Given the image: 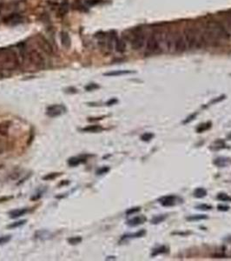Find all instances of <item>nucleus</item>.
<instances>
[{
  "label": "nucleus",
  "mask_w": 231,
  "mask_h": 261,
  "mask_svg": "<svg viewBox=\"0 0 231 261\" xmlns=\"http://www.w3.org/2000/svg\"><path fill=\"white\" fill-rule=\"evenodd\" d=\"M184 38L188 49L200 48L205 43L203 34L193 28H188L185 30Z\"/></svg>",
  "instance_id": "1"
},
{
  "label": "nucleus",
  "mask_w": 231,
  "mask_h": 261,
  "mask_svg": "<svg viewBox=\"0 0 231 261\" xmlns=\"http://www.w3.org/2000/svg\"><path fill=\"white\" fill-rule=\"evenodd\" d=\"M210 29L214 32L216 37L219 39H229L230 37V33L227 30V28L224 26L223 24H222L220 22H212L208 25Z\"/></svg>",
  "instance_id": "2"
},
{
  "label": "nucleus",
  "mask_w": 231,
  "mask_h": 261,
  "mask_svg": "<svg viewBox=\"0 0 231 261\" xmlns=\"http://www.w3.org/2000/svg\"><path fill=\"white\" fill-rule=\"evenodd\" d=\"M160 37L156 34H152L146 41V51L149 53H155L160 47Z\"/></svg>",
  "instance_id": "3"
},
{
  "label": "nucleus",
  "mask_w": 231,
  "mask_h": 261,
  "mask_svg": "<svg viewBox=\"0 0 231 261\" xmlns=\"http://www.w3.org/2000/svg\"><path fill=\"white\" fill-rule=\"evenodd\" d=\"M158 202L160 203L162 206L170 207V206L177 205L178 204H181L183 202V199L177 195H167V196H163V197L158 198Z\"/></svg>",
  "instance_id": "4"
},
{
  "label": "nucleus",
  "mask_w": 231,
  "mask_h": 261,
  "mask_svg": "<svg viewBox=\"0 0 231 261\" xmlns=\"http://www.w3.org/2000/svg\"><path fill=\"white\" fill-rule=\"evenodd\" d=\"M28 58L30 62L35 66H37L38 68H43L44 66V59L42 57V55L38 52L37 51H32L28 54Z\"/></svg>",
  "instance_id": "5"
},
{
  "label": "nucleus",
  "mask_w": 231,
  "mask_h": 261,
  "mask_svg": "<svg viewBox=\"0 0 231 261\" xmlns=\"http://www.w3.org/2000/svg\"><path fill=\"white\" fill-rule=\"evenodd\" d=\"M66 112V107L64 105H52L47 107L46 115L50 117H57Z\"/></svg>",
  "instance_id": "6"
},
{
  "label": "nucleus",
  "mask_w": 231,
  "mask_h": 261,
  "mask_svg": "<svg viewBox=\"0 0 231 261\" xmlns=\"http://www.w3.org/2000/svg\"><path fill=\"white\" fill-rule=\"evenodd\" d=\"M37 43H38V47L47 55H52L54 53L53 47L43 36H39L37 40Z\"/></svg>",
  "instance_id": "7"
},
{
  "label": "nucleus",
  "mask_w": 231,
  "mask_h": 261,
  "mask_svg": "<svg viewBox=\"0 0 231 261\" xmlns=\"http://www.w3.org/2000/svg\"><path fill=\"white\" fill-rule=\"evenodd\" d=\"M145 44V36L143 33L142 32H137L136 33L133 37V39L131 41V44H132V47L135 49V50H140L143 47Z\"/></svg>",
  "instance_id": "8"
},
{
  "label": "nucleus",
  "mask_w": 231,
  "mask_h": 261,
  "mask_svg": "<svg viewBox=\"0 0 231 261\" xmlns=\"http://www.w3.org/2000/svg\"><path fill=\"white\" fill-rule=\"evenodd\" d=\"M187 48V44L183 36H177L175 37L174 42V51L177 52H183Z\"/></svg>",
  "instance_id": "9"
},
{
  "label": "nucleus",
  "mask_w": 231,
  "mask_h": 261,
  "mask_svg": "<svg viewBox=\"0 0 231 261\" xmlns=\"http://www.w3.org/2000/svg\"><path fill=\"white\" fill-rule=\"evenodd\" d=\"M213 164L219 168L227 167V166L231 165V159L228 158V157H218V158L214 159Z\"/></svg>",
  "instance_id": "10"
},
{
  "label": "nucleus",
  "mask_w": 231,
  "mask_h": 261,
  "mask_svg": "<svg viewBox=\"0 0 231 261\" xmlns=\"http://www.w3.org/2000/svg\"><path fill=\"white\" fill-rule=\"evenodd\" d=\"M146 219L145 216H136V217H134L132 219H129L126 224L128 225L130 227H134V226H137V225H140L144 224L146 222Z\"/></svg>",
  "instance_id": "11"
},
{
  "label": "nucleus",
  "mask_w": 231,
  "mask_h": 261,
  "mask_svg": "<svg viewBox=\"0 0 231 261\" xmlns=\"http://www.w3.org/2000/svg\"><path fill=\"white\" fill-rule=\"evenodd\" d=\"M11 126V122L10 120H4V121L0 122V136L1 137H8Z\"/></svg>",
  "instance_id": "12"
},
{
  "label": "nucleus",
  "mask_w": 231,
  "mask_h": 261,
  "mask_svg": "<svg viewBox=\"0 0 231 261\" xmlns=\"http://www.w3.org/2000/svg\"><path fill=\"white\" fill-rule=\"evenodd\" d=\"M86 157L85 155H82V156H77V157H72L68 159V165H70V167H75L79 165L82 163H85L86 162Z\"/></svg>",
  "instance_id": "13"
},
{
  "label": "nucleus",
  "mask_w": 231,
  "mask_h": 261,
  "mask_svg": "<svg viewBox=\"0 0 231 261\" xmlns=\"http://www.w3.org/2000/svg\"><path fill=\"white\" fill-rule=\"evenodd\" d=\"M29 212V210L27 208H21V209H16V210H13L11 211L9 213V216L11 219H17V218H19L21 216H24V214H26L27 213Z\"/></svg>",
  "instance_id": "14"
},
{
  "label": "nucleus",
  "mask_w": 231,
  "mask_h": 261,
  "mask_svg": "<svg viewBox=\"0 0 231 261\" xmlns=\"http://www.w3.org/2000/svg\"><path fill=\"white\" fill-rule=\"evenodd\" d=\"M103 130V128L99 125H91L84 128H82L80 131L83 132H99Z\"/></svg>",
  "instance_id": "15"
},
{
  "label": "nucleus",
  "mask_w": 231,
  "mask_h": 261,
  "mask_svg": "<svg viewBox=\"0 0 231 261\" xmlns=\"http://www.w3.org/2000/svg\"><path fill=\"white\" fill-rule=\"evenodd\" d=\"M146 234V231L145 230H140L138 232H135V233H128V234H125L124 236H122V240H127V239H135V238H142L143 237L144 235Z\"/></svg>",
  "instance_id": "16"
},
{
  "label": "nucleus",
  "mask_w": 231,
  "mask_h": 261,
  "mask_svg": "<svg viewBox=\"0 0 231 261\" xmlns=\"http://www.w3.org/2000/svg\"><path fill=\"white\" fill-rule=\"evenodd\" d=\"M170 251V248L167 247L166 245H161V246H158L155 249L152 250V252H151V256L154 257V256L159 255V254H163V253H168Z\"/></svg>",
  "instance_id": "17"
},
{
  "label": "nucleus",
  "mask_w": 231,
  "mask_h": 261,
  "mask_svg": "<svg viewBox=\"0 0 231 261\" xmlns=\"http://www.w3.org/2000/svg\"><path fill=\"white\" fill-rule=\"evenodd\" d=\"M60 38H61V43H62V44H63L65 47H66V48L70 47V37L67 32H61V33H60Z\"/></svg>",
  "instance_id": "18"
},
{
  "label": "nucleus",
  "mask_w": 231,
  "mask_h": 261,
  "mask_svg": "<svg viewBox=\"0 0 231 261\" xmlns=\"http://www.w3.org/2000/svg\"><path fill=\"white\" fill-rule=\"evenodd\" d=\"M116 51L117 52L123 53L126 51V43L123 39H117L116 42V45H115Z\"/></svg>",
  "instance_id": "19"
},
{
  "label": "nucleus",
  "mask_w": 231,
  "mask_h": 261,
  "mask_svg": "<svg viewBox=\"0 0 231 261\" xmlns=\"http://www.w3.org/2000/svg\"><path fill=\"white\" fill-rule=\"evenodd\" d=\"M207 191L205 190L204 188L203 187H198L196 189H195V191L193 192V195L195 198H203L207 196Z\"/></svg>",
  "instance_id": "20"
},
{
  "label": "nucleus",
  "mask_w": 231,
  "mask_h": 261,
  "mask_svg": "<svg viewBox=\"0 0 231 261\" xmlns=\"http://www.w3.org/2000/svg\"><path fill=\"white\" fill-rule=\"evenodd\" d=\"M224 148H227V147H226L225 142H224L222 139H217V140H215V142L213 143V144L210 146V149L211 150H220L224 149Z\"/></svg>",
  "instance_id": "21"
},
{
  "label": "nucleus",
  "mask_w": 231,
  "mask_h": 261,
  "mask_svg": "<svg viewBox=\"0 0 231 261\" xmlns=\"http://www.w3.org/2000/svg\"><path fill=\"white\" fill-rule=\"evenodd\" d=\"M130 73H133V71H115L106 72V73H104V76H107V77H115V76H121V75L130 74Z\"/></svg>",
  "instance_id": "22"
},
{
  "label": "nucleus",
  "mask_w": 231,
  "mask_h": 261,
  "mask_svg": "<svg viewBox=\"0 0 231 261\" xmlns=\"http://www.w3.org/2000/svg\"><path fill=\"white\" fill-rule=\"evenodd\" d=\"M211 126H212V123L210 122V121H209V122L203 123V124H201V125H199L198 127L196 128V132H197L198 133L204 132L206 131H208L209 129H210Z\"/></svg>",
  "instance_id": "23"
},
{
  "label": "nucleus",
  "mask_w": 231,
  "mask_h": 261,
  "mask_svg": "<svg viewBox=\"0 0 231 261\" xmlns=\"http://www.w3.org/2000/svg\"><path fill=\"white\" fill-rule=\"evenodd\" d=\"M209 217L207 215L203 214H197V215H191L186 218L188 221H198V220H203V219H208Z\"/></svg>",
  "instance_id": "24"
},
{
  "label": "nucleus",
  "mask_w": 231,
  "mask_h": 261,
  "mask_svg": "<svg viewBox=\"0 0 231 261\" xmlns=\"http://www.w3.org/2000/svg\"><path fill=\"white\" fill-rule=\"evenodd\" d=\"M166 219L167 215H157V216H155L151 219V223L152 225H158L162 222H163Z\"/></svg>",
  "instance_id": "25"
},
{
  "label": "nucleus",
  "mask_w": 231,
  "mask_h": 261,
  "mask_svg": "<svg viewBox=\"0 0 231 261\" xmlns=\"http://www.w3.org/2000/svg\"><path fill=\"white\" fill-rule=\"evenodd\" d=\"M63 173L62 172H50V173H48L46 175H44L43 177V180L45 181H49V180H52V179H55L57 178H58L59 176H61Z\"/></svg>",
  "instance_id": "26"
},
{
  "label": "nucleus",
  "mask_w": 231,
  "mask_h": 261,
  "mask_svg": "<svg viewBox=\"0 0 231 261\" xmlns=\"http://www.w3.org/2000/svg\"><path fill=\"white\" fill-rule=\"evenodd\" d=\"M19 17H20V16L17 13H11L10 15L5 17L3 21L5 22V23H10V22H13L17 20V19H18Z\"/></svg>",
  "instance_id": "27"
},
{
  "label": "nucleus",
  "mask_w": 231,
  "mask_h": 261,
  "mask_svg": "<svg viewBox=\"0 0 231 261\" xmlns=\"http://www.w3.org/2000/svg\"><path fill=\"white\" fill-rule=\"evenodd\" d=\"M26 223V220L25 219H23V220H19V221H16V222H13L11 224L8 225H7V228L8 229H14V228H17V227H20L22 225Z\"/></svg>",
  "instance_id": "28"
},
{
  "label": "nucleus",
  "mask_w": 231,
  "mask_h": 261,
  "mask_svg": "<svg viewBox=\"0 0 231 261\" xmlns=\"http://www.w3.org/2000/svg\"><path fill=\"white\" fill-rule=\"evenodd\" d=\"M67 241H68V243L70 244V245H78V244H80L81 242L83 241V239L81 238L80 236H76V237H71V238H69V239L67 240Z\"/></svg>",
  "instance_id": "29"
},
{
  "label": "nucleus",
  "mask_w": 231,
  "mask_h": 261,
  "mask_svg": "<svg viewBox=\"0 0 231 261\" xmlns=\"http://www.w3.org/2000/svg\"><path fill=\"white\" fill-rule=\"evenodd\" d=\"M216 198L222 202H231V197L226 193H219L216 196Z\"/></svg>",
  "instance_id": "30"
},
{
  "label": "nucleus",
  "mask_w": 231,
  "mask_h": 261,
  "mask_svg": "<svg viewBox=\"0 0 231 261\" xmlns=\"http://www.w3.org/2000/svg\"><path fill=\"white\" fill-rule=\"evenodd\" d=\"M68 11H69V6L67 4H64L59 7L58 14V16H65V14L68 12Z\"/></svg>",
  "instance_id": "31"
},
{
  "label": "nucleus",
  "mask_w": 231,
  "mask_h": 261,
  "mask_svg": "<svg viewBox=\"0 0 231 261\" xmlns=\"http://www.w3.org/2000/svg\"><path fill=\"white\" fill-rule=\"evenodd\" d=\"M154 136L155 135L152 132H145L141 136V139L144 142H148V141H151V139L154 138Z\"/></svg>",
  "instance_id": "32"
},
{
  "label": "nucleus",
  "mask_w": 231,
  "mask_h": 261,
  "mask_svg": "<svg viewBox=\"0 0 231 261\" xmlns=\"http://www.w3.org/2000/svg\"><path fill=\"white\" fill-rule=\"evenodd\" d=\"M110 170V168L109 166H102V167H100L96 171V174H97V175H103V174H106L107 172H109Z\"/></svg>",
  "instance_id": "33"
},
{
  "label": "nucleus",
  "mask_w": 231,
  "mask_h": 261,
  "mask_svg": "<svg viewBox=\"0 0 231 261\" xmlns=\"http://www.w3.org/2000/svg\"><path fill=\"white\" fill-rule=\"evenodd\" d=\"M196 208L201 211H210L212 209V205H208V204H200L198 205H196Z\"/></svg>",
  "instance_id": "34"
},
{
  "label": "nucleus",
  "mask_w": 231,
  "mask_h": 261,
  "mask_svg": "<svg viewBox=\"0 0 231 261\" xmlns=\"http://www.w3.org/2000/svg\"><path fill=\"white\" fill-rule=\"evenodd\" d=\"M21 173H22V171L18 170V171H13L12 173H11L10 174V176H9V178L11 179V180H16V179H17L19 177L21 176Z\"/></svg>",
  "instance_id": "35"
},
{
  "label": "nucleus",
  "mask_w": 231,
  "mask_h": 261,
  "mask_svg": "<svg viewBox=\"0 0 231 261\" xmlns=\"http://www.w3.org/2000/svg\"><path fill=\"white\" fill-rule=\"evenodd\" d=\"M11 240V235H6V236H1L0 237V245H5L6 243H8Z\"/></svg>",
  "instance_id": "36"
},
{
  "label": "nucleus",
  "mask_w": 231,
  "mask_h": 261,
  "mask_svg": "<svg viewBox=\"0 0 231 261\" xmlns=\"http://www.w3.org/2000/svg\"><path fill=\"white\" fill-rule=\"evenodd\" d=\"M99 88V85L95 84V83H91L89 85H87L85 86V90L87 91H91L96 90V89H98Z\"/></svg>",
  "instance_id": "37"
},
{
  "label": "nucleus",
  "mask_w": 231,
  "mask_h": 261,
  "mask_svg": "<svg viewBox=\"0 0 231 261\" xmlns=\"http://www.w3.org/2000/svg\"><path fill=\"white\" fill-rule=\"evenodd\" d=\"M140 210H141V208L140 207H133V208H130V209H129V210H127L126 211V215H131V214H133V213H138V212H140Z\"/></svg>",
  "instance_id": "38"
},
{
  "label": "nucleus",
  "mask_w": 231,
  "mask_h": 261,
  "mask_svg": "<svg viewBox=\"0 0 231 261\" xmlns=\"http://www.w3.org/2000/svg\"><path fill=\"white\" fill-rule=\"evenodd\" d=\"M196 115H197V113H196V112H195V113H193V114H191V115H190V116H188V117H187V118H186L183 123L185 125V124H188V123L191 122L192 120L195 119V117H196Z\"/></svg>",
  "instance_id": "39"
},
{
  "label": "nucleus",
  "mask_w": 231,
  "mask_h": 261,
  "mask_svg": "<svg viewBox=\"0 0 231 261\" xmlns=\"http://www.w3.org/2000/svg\"><path fill=\"white\" fill-rule=\"evenodd\" d=\"M217 209L220 211V212H228L229 209H230V207L229 206V205H217Z\"/></svg>",
  "instance_id": "40"
},
{
  "label": "nucleus",
  "mask_w": 231,
  "mask_h": 261,
  "mask_svg": "<svg viewBox=\"0 0 231 261\" xmlns=\"http://www.w3.org/2000/svg\"><path fill=\"white\" fill-rule=\"evenodd\" d=\"M100 2H101V0H87V1H86V4H87L88 6H93L98 5Z\"/></svg>",
  "instance_id": "41"
},
{
  "label": "nucleus",
  "mask_w": 231,
  "mask_h": 261,
  "mask_svg": "<svg viewBox=\"0 0 231 261\" xmlns=\"http://www.w3.org/2000/svg\"><path fill=\"white\" fill-rule=\"evenodd\" d=\"M43 192H38L37 194L33 195L32 197L31 198V200H32V201H36V200H38L39 198H42V196H43Z\"/></svg>",
  "instance_id": "42"
},
{
  "label": "nucleus",
  "mask_w": 231,
  "mask_h": 261,
  "mask_svg": "<svg viewBox=\"0 0 231 261\" xmlns=\"http://www.w3.org/2000/svg\"><path fill=\"white\" fill-rule=\"evenodd\" d=\"M117 102H118V100H117V98H111V99H110L109 101H107L106 105H107L108 106H113V105H116Z\"/></svg>",
  "instance_id": "43"
},
{
  "label": "nucleus",
  "mask_w": 231,
  "mask_h": 261,
  "mask_svg": "<svg viewBox=\"0 0 231 261\" xmlns=\"http://www.w3.org/2000/svg\"><path fill=\"white\" fill-rule=\"evenodd\" d=\"M224 98H225V96H224V95H222V96L219 97L218 98H215V99H213V100L210 103V104L212 105V104H215V103H217V102L222 101V100H223Z\"/></svg>",
  "instance_id": "44"
},
{
  "label": "nucleus",
  "mask_w": 231,
  "mask_h": 261,
  "mask_svg": "<svg viewBox=\"0 0 231 261\" xmlns=\"http://www.w3.org/2000/svg\"><path fill=\"white\" fill-rule=\"evenodd\" d=\"M103 117H89L88 118V121L89 122H95V121H98V120H101L102 119Z\"/></svg>",
  "instance_id": "45"
},
{
  "label": "nucleus",
  "mask_w": 231,
  "mask_h": 261,
  "mask_svg": "<svg viewBox=\"0 0 231 261\" xmlns=\"http://www.w3.org/2000/svg\"><path fill=\"white\" fill-rule=\"evenodd\" d=\"M34 137H35V136H34V134H33V133L31 134V136L29 137V140H28V142H27V144H28V145L32 144V141H33V139H34Z\"/></svg>",
  "instance_id": "46"
},
{
  "label": "nucleus",
  "mask_w": 231,
  "mask_h": 261,
  "mask_svg": "<svg viewBox=\"0 0 231 261\" xmlns=\"http://www.w3.org/2000/svg\"><path fill=\"white\" fill-rule=\"evenodd\" d=\"M70 184V181L69 180H63L62 182H60L58 184V186H67Z\"/></svg>",
  "instance_id": "47"
},
{
  "label": "nucleus",
  "mask_w": 231,
  "mask_h": 261,
  "mask_svg": "<svg viewBox=\"0 0 231 261\" xmlns=\"http://www.w3.org/2000/svg\"><path fill=\"white\" fill-rule=\"evenodd\" d=\"M12 197H1L0 198V203L3 202H6L8 200H10Z\"/></svg>",
  "instance_id": "48"
},
{
  "label": "nucleus",
  "mask_w": 231,
  "mask_h": 261,
  "mask_svg": "<svg viewBox=\"0 0 231 261\" xmlns=\"http://www.w3.org/2000/svg\"><path fill=\"white\" fill-rule=\"evenodd\" d=\"M67 90H68L67 92H70V93H76V92L77 91V90H76V88H73V87H70V88H68Z\"/></svg>",
  "instance_id": "49"
},
{
  "label": "nucleus",
  "mask_w": 231,
  "mask_h": 261,
  "mask_svg": "<svg viewBox=\"0 0 231 261\" xmlns=\"http://www.w3.org/2000/svg\"><path fill=\"white\" fill-rule=\"evenodd\" d=\"M223 241L226 242V243H229V244H231V235L230 236H227L226 238L223 239Z\"/></svg>",
  "instance_id": "50"
},
{
  "label": "nucleus",
  "mask_w": 231,
  "mask_h": 261,
  "mask_svg": "<svg viewBox=\"0 0 231 261\" xmlns=\"http://www.w3.org/2000/svg\"><path fill=\"white\" fill-rule=\"evenodd\" d=\"M4 78V73H3V71H2V69L0 68V79H3Z\"/></svg>",
  "instance_id": "51"
},
{
  "label": "nucleus",
  "mask_w": 231,
  "mask_h": 261,
  "mask_svg": "<svg viewBox=\"0 0 231 261\" xmlns=\"http://www.w3.org/2000/svg\"><path fill=\"white\" fill-rule=\"evenodd\" d=\"M115 259V257H108L106 259L108 260V259Z\"/></svg>",
  "instance_id": "52"
},
{
  "label": "nucleus",
  "mask_w": 231,
  "mask_h": 261,
  "mask_svg": "<svg viewBox=\"0 0 231 261\" xmlns=\"http://www.w3.org/2000/svg\"><path fill=\"white\" fill-rule=\"evenodd\" d=\"M2 167H3V165H0V169H1V168H2Z\"/></svg>",
  "instance_id": "53"
}]
</instances>
